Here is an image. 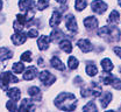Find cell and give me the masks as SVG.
Wrapping results in <instances>:
<instances>
[{
    "mask_svg": "<svg viewBox=\"0 0 121 112\" xmlns=\"http://www.w3.org/2000/svg\"><path fill=\"white\" fill-rule=\"evenodd\" d=\"M55 105L63 111H73L77 105V98L70 92H62L56 98Z\"/></svg>",
    "mask_w": 121,
    "mask_h": 112,
    "instance_id": "cell-1",
    "label": "cell"
},
{
    "mask_svg": "<svg viewBox=\"0 0 121 112\" xmlns=\"http://www.w3.org/2000/svg\"><path fill=\"white\" fill-rule=\"evenodd\" d=\"M17 82H19L17 77H15L13 74H11L8 71L0 74V88L2 90H7L9 83H17Z\"/></svg>",
    "mask_w": 121,
    "mask_h": 112,
    "instance_id": "cell-2",
    "label": "cell"
},
{
    "mask_svg": "<svg viewBox=\"0 0 121 112\" xmlns=\"http://www.w3.org/2000/svg\"><path fill=\"white\" fill-rule=\"evenodd\" d=\"M92 11L97 14H104L107 9V4L104 2L103 0H93L91 2Z\"/></svg>",
    "mask_w": 121,
    "mask_h": 112,
    "instance_id": "cell-3",
    "label": "cell"
},
{
    "mask_svg": "<svg viewBox=\"0 0 121 112\" xmlns=\"http://www.w3.org/2000/svg\"><path fill=\"white\" fill-rule=\"evenodd\" d=\"M39 78H40V81H41L44 85H51V84L56 81V77H55L50 71H48V70L42 71V72L39 75Z\"/></svg>",
    "mask_w": 121,
    "mask_h": 112,
    "instance_id": "cell-4",
    "label": "cell"
},
{
    "mask_svg": "<svg viewBox=\"0 0 121 112\" xmlns=\"http://www.w3.org/2000/svg\"><path fill=\"white\" fill-rule=\"evenodd\" d=\"M65 27L70 31V32L75 33L77 32V22H76L75 16L72 14H68L65 16Z\"/></svg>",
    "mask_w": 121,
    "mask_h": 112,
    "instance_id": "cell-5",
    "label": "cell"
},
{
    "mask_svg": "<svg viewBox=\"0 0 121 112\" xmlns=\"http://www.w3.org/2000/svg\"><path fill=\"white\" fill-rule=\"evenodd\" d=\"M27 35L22 32H16L14 35H12V42L14 43L15 46H21L26 42Z\"/></svg>",
    "mask_w": 121,
    "mask_h": 112,
    "instance_id": "cell-6",
    "label": "cell"
},
{
    "mask_svg": "<svg viewBox=\"0 0 121 112\" xmlns=\"http://www.w3.org/2000/svg\"><path fill=\"white\" fill-rule=\"evenodd\" d=\"M77 46L79 47V49L83 51V53H89L93 50V46L89 40H85V39H82L77 42Z\"/></svg>",
    "mask_w": 121,
    "mask_h": 112,
    "instance_id": "cell-7",
    "label": "cell"
},
{
    "mask_svg": "<svg viewBox=\"0 0 121 112\" xmlns=\"http://www.w3.org/2000/svg\"><path fill=\"white\" fill-rule=\"evenodd\" d=\"M83 22H84V26L86 27L87 31H93L98 27V20L94 16H87Z\"/></svg>",
    "mask_w": 121,
    "mask_h": 112,
    "instance_id": "cell-8",
    "label": "cell"
},
{
    "mask_svg": "<svg viewBox=\"0 0 121 112\" xmlns=\"http://www.w3.org/2000/svg\"><path fill=\"white\" fill-rule=\"evenodd\" d=\"M60 20H62L60 12V11H54V12H52V15H51V19H50V21H49V26L52 27V28H56L60 23Z\"/></svg>",
    "mask_w": 121,
    "mask_h": 112,
    "instance_id": "cell-9",
    "label": "cell"
},
{
    "mask_svg": "<svg viewBox=\"0 0 121 112\" xmlns=\"http://www.w3.org/2000/svg\"><path fill=\"white\" fill-rule=\"evenodd\" d=\"M36 76H37V68L36 67H29L25 71V74H23V80L31 81V80H34Z\"/></svg>",
    "mask_w": 121,
    "mask_h": 112,
    "instance_id": "cell-10",
    "label": "cell"
},
{
    "mask_svg": "<svg viewBox=\"0 0 121 112\" xmlns=\"http://www.w3.org/2000/svg\"><path fill=\"white\" fill-rule=\"evenodd\" d=\"M49 42H50V37H48L45 35H42L37 40V47H39L40 50H47L48 47H49Z\"/></svg>",
    "mask_w": 121,
    "mask_h": 112,
    "instance_id": "cell-11",
    "label": "cell"
},
{
    "mask_svg": "<svg viewBox=\"0 0 121 112\" xmlns=\"http://www.w3.org/2000/svg\"><path fill=\"white\" fill-rule=\"evenodd\" d=\"M112 98H113V95L111 92H108V91H105L104 94L100 95V103H101V108L103 109L107 108V105L109 104V102L112 100Z\"/></svg>",
    "mask_w": 121,
    "mask_h": 112,
    "instance_id": "cell-12",
    "label": "cell"
},
{
    "mask_svg": "<svg viewBox=\"0 0 121 112\" xmlns=\"http://www.w3.org/2000/svg\"><path fill=\"white\" fill-rule=\"evenodd\" d=\"M33 5H34V2H33V0H20L19 1V7H20V9L22 11V12H28L30 8H33Z\"/></svg>",
    "mask_w": 121,
    "mask_h": 112,
    "instance_id": "cell-13",
    "label": "cell"
},
{
    "mask_svg": "<svg viewBox=\"0 0 121 112\" xmlns=\"http://www.w3.org/2000/svg\"><path fill=\"white\" fill-rule=\"evenodd\" d=\"M7 96L9 97L12 100L17 102V100L20 99V97H21V91H20L17 88H12V89H9V90L7 91Z\"/></svg>",
    "mask_w": 121,
    "mask_h": 112,
    "instance_id": "cell-14",
    "label": "cell"
},
{
    "mask_svg": "<svg viewBox=\"0 0 121 112\" xmlns=\"http://www.w3.org/2000/svg\"><path fill=\"white\" fill-rule=\"evenodd\" d=\"M60 48L62 49L64 53L70 54V53L72 51V45H71V42H70L69 40L64 39V40H62L60 42Z\"/></svg>",
    "mask_w": 121,
    "mask_h": 112,
    "instance_id": "cell-15",
    "label": "cell"
},
{
    "mask_svg": "<svg viewBox=\"0 0 121 112\" xmlns=\"http://www.w3.org/2000/svg\"><path fill=\"white\" fill-rule=\"evenodd\" d=\"M19 110L20 111H33L34 110V105L33 103L28 100V99H23L19 106Z\"/></svg>",
    "mask_w": 121,
    "mask_h": 112,
    "instance_id": "cell-16",
    "label": "cell"
},
{
    "mask_svg": "<svg viewBox=\"0 0 121 112\" xmlns=\"http://www.w3.org/2000/svg\"><path fill=\"white\" fill-rule=\"evenodd\" d=\"M50 64H51V67L52 68H55V69H57V70H65V65L60 62V60L57 57V56H54L51 60H50Z\"/></svg>",
    "mask_w": 121,
    "mask_h": 112,
    "instance_id": "cell-17",
    "label": "cell"
},
{
    "mask_svg": "<svg viewBox=\"0 0 121 112\" xmlns=\"http://www.w3.org/2000/svg\"><path fill=\"white\" fill-rule=\"evenodd\" d=\"M28 95L35 100H40L41 99V90L37 86H33L28 90Z\"/></svg>",
    "mask_w": 121,
    "mask_h": 112,
    "instance_id": "cell-18",
    "label": "cell"
},
{
    "mask_svg": "<svg viewBox=\"0 0 121 112\" xmlns=\"http://www.w3.org/2000/svg\"><path fill=\"white\" fill-rule=\"evenodd\" d=\"M13 56V53L9 50V49L5 48V47H1L0 48V61H5V60H8Z\"/></svg>",
    "mask_w": 121,
    "mask_h": 112,
    "instance_id": "cell-19",
    "label": "cell"
},
{
    "mask_svg": "<svg viewBox=\"0 0 121 112\" xmlns=\"http://www.w3.org/2000/svg\"><path fill=\"white\" fill-rule=\"evenodd\" d=\"M101 67H103L104 71H106V72H111V71L113 70V68H114V65H113L112 61H111L109 58L101 60Z\"/></svg>",
    "mask_w": 121,
    "mask_h": 112,
    "instance_id": "cell-20",
    "label": "cell"
},
{
    "mask_svg": "<svg viewBox=\"0 0 121 112\" xmlns=\"http://www.w3.org/2000/svg\"><path fill=\"white\" fill-rule=\"evenodd\" d=\"M63 36H64V33L62 32L60 28H57V29H54V31H52V33L50 34V39H51L54 42H57V41H60Z\"/></svg>",
    "mask_w": 121,
    "mask_h": 112,
    "instance_id": "cell-21",
    "label": "cell"
},
{
    "mask_svg": "<svg viewBox=\"0 0 121 112\" xmlns=\"http://www.w3.org/2000/svg\"><path fill=\"white\" fill-rule=\"evenodd\" d=\"M86 74L91 76V77H93V76H95L97 74H98V69H97V67H95V64L90 62V63L86 65Z\"/></svg>",
    "mask_w": 121,
    "mask_h": 112,
    "instance_id": "cell-22",
    "label": "cell"
},
{
    "mask_svg": "<svg viewBox=\"0 0 121 112\" xmlns=\"http://www.w3.org/2000/svg\"><path fill=\"white\" fill-rule=\"evenodd\" d=\"M78 60L76 58L75 56H70L69 60H68V67L71 69V70H75L78 68Z\"/></svg>",
    "mask_w": 121,
    "mask_h": 112,
    "instance_id": "cell-23",
    "label": "cell"
},
{
    "mask_svg": "<svg viewBox=\"0 0 121 112\" xmlns=\"http://www.w3.org/2000/svg\"><path fill=\"white\" fill-rule=\"evenodd\" d=\"M119 18H120V14L118 11H113L111 14H109V18H108V22L111 23H117L119 21Z\"/></svg>",
    "mask_w": 121,
    "mask_h": 112,
    "instance_id": "cell-24",
    "label": "cell"
},
{
    "mask_svg": "<svg viewBox=\"0 0 121 112\" xmlns=\"http://www.w3.org/2000/svg\"><path fill=\"white\" fill-rule=\"evenodd\" d=\"M85 7H86V0H76L75 1V8L78 12L83 11Z\"/></svg>",
    "mask_w": 121,
    "mask_h": 112,
    "instance_id": "cell-25",
    "label": "cell"
},
{
    "mask_svg": "<svg viewBox=\"0 0 121 112\" xmlns=\"http://www.w3.org/2000/svg\"><path fill=\"white\" fill-rule=\"evenodd\" d=\"M12 69H13V71H14L15 74H21L23 70H25V65L22 63H14L13 64V67H12Z\"/></svg>",
    "mask_w": 121,
    "mask_h": 112,
    "instance_id": "cell-26",
    "label": "cell"
},
{
    "mask_svg": "<svg viewBox=\"0 0 121 112\" xmlns=\"http://www.w3.org/2000/svg\"><path fill=\"white\" fill-rule=\"evenodd\" d=\"M6 108H7V110H9V111H17V110H19V108L16 106V102H15V100L7 102V103H6Z\"/></svg>",
    "mask_w": 121,
    "mask_h": 112,
    "instance_id": "cell-27",
    "label": "cell"
},
{
    "mask_svg": "<svg viewBox=\"0 0 121 112\" xmlns=\"http://www.w3.org/2000/svg\"><path fill=\"white\" fill-rule=\"evenodd\" d=\"M84 111H97V106L94 104V102H89L84 108H83Z\"/></svg>",
    "mask_w": 121,
    "mask_h": 112,
    "instance_id": "cell-28",
    "label": "cell"
},
{
    "mask_svg": "<svg viewBox=\"0 0 121 112\" xmlns=\"http://www.w3.org/2000/svg\"><path fill=\"white\" fill-rule=\"evenodd\" d=\"M48 5H49V0H39L37 1V8L41 9V11H43L44 8H47Z\"/></svg>",
    "mask_w": 121,
    "mask_h": 112,
    "instance_id": "cell-29",
    "label": "cell"
},
{
    "mask_svg": "<svg viewBox=\"0 0 121 112\" xmlns=\"http://www.w3.org/2000/svg\"><path fill=\"white\" fill-rule=\"evenodd\" d=\"M21 60L25 62H31V53L30 51H25L21 55Z\"/></svg>",
    "mask_w": 121,
    "mask_h": 112,
    "instance_id": "cell-30",
    "label": "cell"
},
{
    "mask_svg": "<svg viewBox=\"0 0 121 112\" xmlns=\"http://www.w3.org/2000/svg\"><path fill=\"white\" fill-rule=\"evenodd\" d=\"M27 36H29V37H31V39H34V37L39 36V31H37V29L31 28V29H29V31H28V33H27Z\"/></svg>",
    "mask_w": 121,
    "mask_h": 112,
    "instance_id": "cell-31",
    "label": "cell"
},
{
    "mask_svg": "<svg viewBox=\"0 0 121 112\" xmlns=\"http://www.w3.org/2000/svg\"><path fill=\"white\" fill-rule=\"evenodd\" d=\"M113 50H114V53H115L119 57H121V47H115Z\"/></svg>",
    "mask_w": 121,
    "mask_h": 112,
    "instance_id": "cell-32",
    "label": "cell"
},
{
    "mask_svg": "<svg viewBox=\"0 0 121 112\" xmlns=\"http://www.w3.org/2000/svg\"><path fill=\"white\" fill-rule=\"evenodd\" d=\"M57 2H60V4H65L66 2V0H56Z\"/></svg>",
    "mask_w": 121,
    "mask_h": 112,
    "instance_id": "cell-33",
    "label": "cell"
},
{
    "mask_svg": "<svg viewBox=\"0 0 121 112\" xmlns=\"http://www.w3.org/2000/svg\"><path fill=\"white\" fill-rule=\"evenodd\" d=\"M1 8H2V1L0 0V11H1Z\"/></svg>",
    "mask_w": 121,
    "mask_h": 112,
    "instance_id": "cell-34",
    "label": "cell"
},
{
    "mask_svg": "<svg viewBox=\"0 0 121 112\" xmlns=\"http://www.w3.org/2000/svg\"><path fill=\"white\" fill-rule=\"evenodd\" d=\"M118 2H119V5L121 6V0H118Z\"/></svg>",
    "mask_w": 121,
    "mask_h": 112,
    "instance_id": "cell-35",
    "label": "cell"
}]
</instances>
